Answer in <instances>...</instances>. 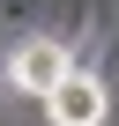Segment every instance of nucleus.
I'll use <instances>...</instances> for the list:
<instances>
[{"instance_id":"f03ea898","label":"nucleus","mask_w":119,"mask_h":126,"mask_svg":"<svg viewBox=\"0 0 119 126\" xmlns=\"http://www.w3.org/2000/svg\"><path fill=\"white\" fill-rule=\"evenodd\" d=\"M104 111H112V96H104V82H97L89 67H75L67 82L45 96V119H52V126H104Z\"/></svg>"},{"instance_id":"f257e3e1","label":"nucleus","mask_w":119,"mask_h":126,"mask_svg":"<svg viewBox=\"0 0 119 126\" xmlns=\"http://www.w3.org/2000/svg\"><path fill=\"white\" fill-rule=\"evenodd\" d=\"M67 74H75V52L60 45V37H22L15 59H8V82H15L22 96H52Z\"/></svg>"}]
</instances>
